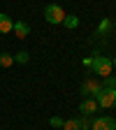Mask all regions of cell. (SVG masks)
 <instances>
[{
    "instance_id": "obj_1",
    "label": "cell",
    "mask_w": 116,
    "mask_h": 130,
    "mask_svg": "<svg viewBox=\"0 0 116 130\" xmlns=\"http://www.w3.org/2000/svg\"><path fill=\"white\" fill-rule=\"evenodd\" d=\"M91 68L95 70V74H97V77L107 79V77H111L114 65H111V60H109L107 56H95V58H93V63H91Z\"/></svg>"
},
{
    "instance_id": "obj_2",
    "label": "cell",
    "mask_w": 116,
    "mask_h": 130,
    "mask_svg": "<svg viewBox=\"0 0 116 130\" xmlns=\"http://www.w3.org/2000/svg\"><path fill=\"white\" fill-rule=\"evenodd\" d=\"M95 102H97V107H102V109L116 107V88H109V86H105L100 93L95 95Z\"/></svg>"
},
{
    "instance_id": "obj_3",
    "label": "cell",
    "mask_w": 116,
    "mask_h": 130,
    "mask_svg": "<svg viewBox=\"0 0 116 130\" xmlns=\"http://www.w3.org/2000/svg\"><path fill=\"white\" fill-rule=\"evenodd\" d=\"M65 9L60 7V5H46L44 7V19L51 23V26H56V23H63V19H65Z\"/></svg>"
},
{
    "instance_id": "obj_4",
    "label": "cell",
    "mask_w": 116,
    "mask_h": 130,
    "mask_svg": "<svg viewBox=\"0 0 116 130\" xmlns=\"http://www.w3.org/2000/svg\"><path fill=\"white\" fill-rule=\"evenodd\" d=\"M102 88H105V84H102V81H97V79H86L84 84H81V93H84L86 98H95Z\"/></svg>"
},
{
    "instance_id": "obj_5",
    "label": "cell",
    "mask_w": 116,
    "mask_h": 130,
    "mask_svg": "<svg viewBox=\"0 0 116 130\" xmlns=\"http://www.w3.org/2000/svg\"><path fill=\"white\" fill-rule=\"evenodd\" d=\"M91 130H116V121L111 116H97V119H93Z\"/></svg>"
},
{
    "instance_id": "obj_6",
    "label": "cell",
    "mask_w": 116,
    "mask_h": 130,
    "mask_svg": "<svg viewBox=\"0 0 116 130\" xmlns=\"http://www.w3.org/2000/svg\"><path fill=\"white\" fill-rule=\"evenodd\" d=\"M79 111L84 114V116H93V114L97 111V102H95V98H86V100L79 105Z\"/></svg>"
},
{
    "instance_id": "obj_7",
    "label": "cell",
    "mask_w": 116,
    "mask_h": 130,
    "mask_svg": "<svg viewBox=\"0 0 116 130\" xmlns=\"http://www.w3.org/2000/svg\"><path fill=\"white\" fill-rule=\"evenodd\" d=\"M14 35L19 37V40H23V37H28V32H30V26L26 23V21H14Z\"/></svg>"
},
{
    "instance_id": "obj_8",
    "label": "cell",
    "mask_w": 116,
    "mask_h": 130,
    "mask_svg": "<svg viewBox=\"0 0 116 130\" xmlns=\"http://www.w3.org/2000/svg\"><path fill=\"white\" fill-rule=\"evenodd\" d=\"M12 28H14V19L7 14H0V32L7 35V32H12Z\"/></svg>"
},
{
    "instance_id": "obj_9",
    "label": "cell",
    "mask_w": 116,
    "mask_h": 130,
    "mask_svg": "<svg viewBox=\"0 0 116 130\" xmlns=\"http://www.w3.org/2000/svg\"><path fill=\"white\" fill-rule=\"evenodd\" d=\"M77 123H79V130H91L93 119H91V116H84V114H81V116L77 119Z\"/></svg>"
},
{
    "instance_id": "obj_10",
    "label": "cell",
    "mask_w": 116,
    "mask_h": 130,
    "mask_svg": "<svg viewBox=\"0 0 116 130\" xmlns=\"http://www.w3.org/2000/svg\"><path fill=\"white\" fill-rule=\"evenodd\" d=\"M63 26L65 28H77L79 26V19H77L74 14H70V16H65V19H63Z\"/></svg>"
},
{
    "instance_id": "obj_11",
    "label": "cell",
    "mask_w": 116,
    "mask_h": 130,
    "mask_svg": "<svg viewBox=\"0 0 116 130\" xmlns=\"http://www.w3.org/2000/svg\"><path fill=\"white\" fill-rule=\"evenodd\" d=\"M0 65H3V68H9V65H14V56L12 54H0Z\"/></svg>"
},
{
    "instance_id": "obj_12",
    "label": "cell",
    "mask_w": 116,
    "mask_h": 130,
    "mask_svg": "<svg viewBox=\"0 0 116 130\" xmlns=\"http://www.w3.org/2000/svg\"><path fill=\"white\" fill-rule=\"evenodd\" d=\"M63 130H79L77 119H68V121H63Z\"/></svg>"
},
{
    "instance_id": "obj_13",
    "label": "cell",
    "mask_w": 116,
    "mask_h": 130,
    "mask_svg": "<svg viewBox=\"0 0 116 130\" xmlns=\"http://www.w3.org/2000/svg\"><path fill=\"white\" fill-rule=\"evenodd\" d=\"M28 58H30V56H28V51H19V54L14 56V63H21V65H26V63H28Z\"/></svg>"
},
{
    "instance_id": "obj_14",
    "label": "cell",
    "mask_w": 116,
    "mask_h": 130,
    "mask_svg": "<svg viewBox=\"0 0 116 130\" xmlns=\"http://www.w3.org/2000/svg\"><path fill=\"white\" fill-rule=\"evenodd\" d=\"M107 30H111V21L109 19H102L100 26H97V32H107Z\"/></svg>"
},
{
    "instance_id": "obj_15",
    "label": "cell",
    "mask_w": 116,
    "mask_h": 130,
    "mask_svg": "<svg viewBox=\"0 0 116 130\" xmlns=\"http://www.w3.org/2000/svg\"><path fill=\"white\" fill-rule=\"evenodd\" d=\"M49 123H51L54 128H63V119H60V116H54V119L49 121Z\"/></svg>"
},
{
    "instance_id": "obj_16",
    "label": "cell",
    "mask_w": 116,
    "mask_h": 130,
    "mask_svg": "<svg viewBox=\"0 0 116 130\" xmlns=\"http://www.w3.org/2000/svg\"><path fill=\"white\" fill-rule=\"evenodd\" d=\"M105 86H109V88H116V74L107 77V84H105Z\"/></svg>"
},
{
    "instance_id": "obj_17",
    "label": "cell",
    "mask_w": 116,
    "mask_h": 130,
    "mask_svg": "<svg viewBox=\"0 0 116 130\" xmlns=\"http://www.w3.org/2000/svg\"><path fill=\"white\" fill-rule=\"evenodd\" d=\"M111 65H114V68H116V58H111Z\"/></svg>"
}]
</instances>
